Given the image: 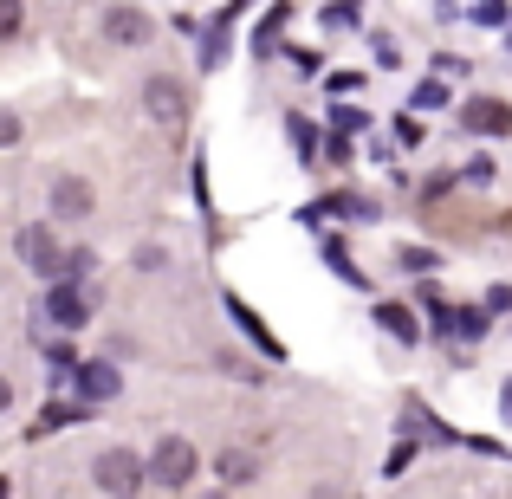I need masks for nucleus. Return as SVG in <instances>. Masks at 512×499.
Returning <instances> with one entry per match:
<instances>
[{
    "label": "nucleus",
    "mask_w": 512,
    "mask_h": 499,
    "mask_svg": "<svg viewBox=\"0 0 512 499\" xmlns=\"http://www.w3.org/2000/svg\"><path fill=\"white\" fill-rule=\"evenodd\" d=\"M376 318H383V331L409 337V344H415V337H422V325H415V318H409V305H383V312H376Z\"/></svg>",
    "instance_id": "nucleus-11"
},
{
    "label": "nucleus",
    "mask_w": 512,
    "mask_h": 499,
    "mask_svg": "<svg viewBox=\"0 0 512 499\" xmlns=\"http://www.w3.org/2000/svg\"><path fill=\"white\" fill-rule=\"evenodd\" d=\"M13 253H20V266H33V273H59L65 266V253H59V240H52V227H20L13 234Z\"/></svg>",
    "instance_id": "nucleus-3"
},
{
    "label": "nucleus",
    "mask_w": 512,
    "mask_h": 499,
    "mask_svg": "<svg viewBox=\"0 0 512 499\" xmlns=\"http://www.w3.org/2000/svg\"><path fill=\"white\" fill-rule=\"evenodd\" d=\"M91 201H98V195H91L85 175H59V182H52V214H65V221H85Z\"/></svg>",
    "instance_id": "nucleus-5"
},
{
    "label": "nucleus",
    "mask_w": 512,
    "mask_h": 499,
    "mask_svg": "<svg viewBox=\"0 0 512 499\" xmlns=\"http://www.w3.org/2000/svg\"><path fill=\"white\" fill-rule=\"evenodd\" d=\"M72 422H78L72 402H46V415H39V428H72Z\"/></svg>",
    "instance_id": "nucleus-12"
},
{
    "label": "nucleus",
    "mask_w": 512,
    "mask_h": 499,
    "mask_svg": "<svg viewBox=\"0 0 512 499\" xmlns=\"http://www.w3.org/2000/svg\"><path fill=\"white\" fill-rule=\"evenodd\" d=\"M253 474H260V461H253V454L247 448H234V454H221V480H227V487H247V480Z\"/></svg>",
    "instance_id": "nucleus-10"
},
{
    "label": "nucleus",
    "mask_w": 512,
    "mask_h": 499,
    "mask_svg": "<svg viewBox=\"0 0 512 499\" xmlns=\"http://www.w3.org/2000/svg\"><path fill=\"white\" fill-rule=\"evenodd\" d=\"M20 33V0H0V39Z\"/></svg>",
    "instance_id": "nucleus-13"
},
{
    "label": "nucleus",
    "mask_w": 512,
    "mask_h": 499,
    "mask_svg": "<svg viewBox=\"0 0 512 499\" xmlns=\"http://www.w3.org/2000/svg\"><path fill=\"white\" fill-rule=\"evenodd\" d=\"M506 415H512V383H506Z\"/></svg>",
    "instance_id": "nucleus-14"
},
{
    "label": "nucleus",
    "mask_w": 512,
    "mask_h": 499,
    "mask_svg": "<svg viewBox=\"0 0 512 499\" xmlns=\"http://www.w3.org/2000/svg\"><path fill=\"white\" fill-rule=\"evenodd\" d=\"M104 33H111L117 46H150V39H156V20H143L137 7H111V13H104Z\"/></svg>",
    "instance_id": "nucleus-6"
},
{
    "label": "nucleus",
    "mask_w": 512,
    "mask_h": 499,
    "mask_svg": "<svg viewBox=\"0 0 512 499\" xmlns=\"http://www.w3.org/2000/svg\"><path fill=\"white\" fill-rule=\"evenodd\" d=\"M143 474H150V467H143L130 448H111V454H98V467H91V480H98L104 493H137V487H143Z\"/></svg>",
    "instance_id": "nucleus-1"
},
{
    "label": "nucleus",
    "mask_w": 512,
    "mask_h": 499,
    "mask_svg": "<svg viewBox=\"0 0 512 499\" xmlns=\"http://www.w3.org/2000/svg\"><path fill=\"white\" fill-rule=\"evenodd\" d=\"M461 117H467V130H480V137H506V130H512V111L500 98H467Z\"/></svg>",
    "instance_id": "nucleus-7"
},
{
    "label": "nucleus",
    "mask_w": 512,
    "mask_h": 499,
    "mask_svg": "<svg viewBox=\"0 0 512 499\" xmlns=\"http://www.w3.org/2000/svg\"><path fill=\"white\" fill-rule=\"evenodd\" d=\"M143 104H150V117L169 130V137L188 124V98H182V85H175V78H163V72H156L150 85H143Z\"/></svg>",
    "instance_id": "nucleus-2"
},
{
    "label": "nucleus",
    "mask_w": 512,
    "mask_h": 499,
    "mask_svg": "<svg viewBox=\"0 0 512 499\" xmlns=\"http://www.w3.org/2000/svg\"><path fill=\"white\" fill-rule=\"evenodd\" d=\"M195 467H201V454L188 448L182 435H175V441H163V448H156L150 474H156V487H188V480H195Z\"/></svg>",
    "instance_id": "nucleus-4"
},
{
    "label": "nucleus",
    "mask_w": 512,
    "mask_h": 499,
    "mask_svg": "<svg viewBox=\"0 0 512 499\" xmlns=\"http://www.w3.org/2000/svg\"><path fill=\"white\" fill-rule=\"evenodd\" d=\"M78 383H85L91 402H111L117 396V370H111V363H78Z\"/></svg>",
    "instance_id": "nucleus-9"
},
{
    "label": "nucleus",
    "mask_w": 512,
    "mask_h": 499,
    "mask_svg": "<svg viewBox=\"0 0 512 499\" xmlns=\"http://www.w3.org/2000/svg\"><path fill=\"white\" fill-rule=\"evenodd\" d=\"M46 312H52V325H59V331H78L91 318V305H85V292H78V286H52Z\"/></svg>",
    "instance_id": "nucleus-8"
}]
</instances>
